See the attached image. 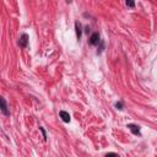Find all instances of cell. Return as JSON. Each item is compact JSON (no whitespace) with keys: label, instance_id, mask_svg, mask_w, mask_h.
<instances>
[{"label":"cell","instance_id":"obj_1","mask_svg":"<svg viewBox=\"0 0 157 157\" xmlns=\"http://www.w3.org/2000/svg\"><path fill=\"white\" fill-rule=\"evenodd\" d=\"M60 118H61L63 121H65V123H69V121H70V115H69V113H66L65 110H61V112H60Z\"/></svg>","mask_w":157,"mask_h":157},{"label":"cell","instance_id":"obj_2","mask_svg":"<svg viewBox=\"0 0 157 157\" xmlns=\"http://www.w3.org/2000/svg\"><path fill=\"white\" fill-rule=\"evenodd\" d=\"M90 42H91V44H93V45L98 44V42H99V36H98V33H93L92 37H91V39H90Z\"/></svg>","mask_w":157,"mask_h":157},{"label":"cell","instance_id":"obj_3","mask_svg":"<svg viewBox=\"0 0 157 157\" xmlns=\"http://www.w3.org/2000/svg\"><path fill=\"white\" fill-rule=\"evenodd\" d=\"M1 112L5 114V115H9V112H7V107H6V102L4 98H1Z\"/></svg>","mask_w":157,"mask_h":157},{"label":"cell","instance_id":"obj_4","mask_svg":"<svg viewBox=\"0 0 157 157\" xmlns=\"http://www.w3.org/2000/svg\"><path fill=\"white\" fill-rule=\"evenodd\" d=\"M27 39H28L27 34H22V37H21V39H20V45H21V47H26V45H27Z\"/></svg>","mask_w":157,"mask_h":157},{"label":"cell","instance_id":"obj_5","mask_svg":"<svg viewBox=\"0 0 157 157\" xmlns=\"http://www.w3.org/2000/svg\"><path fill=\"white\" fill-rule=\"evenodd\" d=\"M128 128L134 132V134H140V131H139V126H136V125H132V124H130V125H128Z\"/></svg>","mask_w":157,"mask_h":157},{"label":"cell","instance_id":"obj_6","mask_svg":"<svg viewBox=\"0 0 157 157\" xmlns=\"http://www.w3.org/2000/svg\"><path fill=\"white\" fill-rule=\"evenodd\" d=\"M76 34H77V38L81 37V26H80V23H77V22H76Z\"/></svg>","mask_w":157,"mask_h":157},{"label":"cell","instance_id":"obj_7","mask_svg":"<svg viewBox=\"0 0 157 157\" xmlns=\"http://www.w3.org/2000/svg\"><path fill=\"white\" fill-rule=\"evenodd\" d=\"M125 2H126V5H128L129 7H134V6H135L134 0H125Z\"/></svg>","mask_w":157,"mask_h":157},{"label":"cell","instance_id":"obj_8","mask_svg":"<svg viewBox=\"0 0 157 157\" xmlns=\"http://www.w3.org/2000/svg\"><path fill=\"white\" fill-rule=\"evenodd\" d=\"M117 108H118V109H121V104H120V103H117Z\"/></svg>","mask_w":157,"mask_h":157}]
</instances>
